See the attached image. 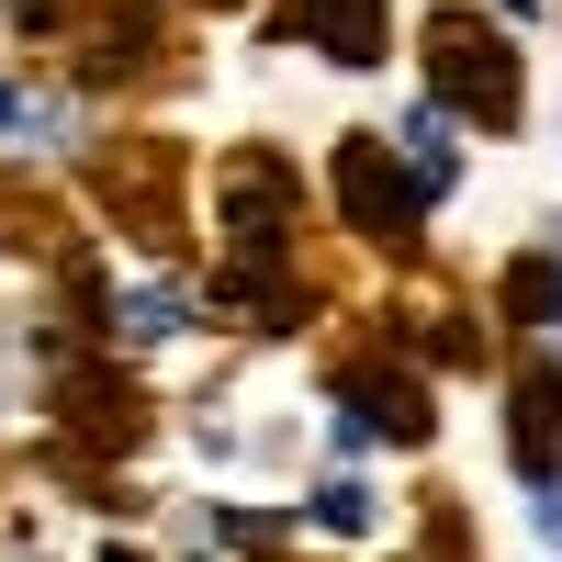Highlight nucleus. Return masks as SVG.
Here are the masks:
<instances>
[{
	"label": "nucleus",
	"mask_w": 562,
	"mask_h": 562,
	"mask_svg": "<svg viewBox=\"0 0 562 562\" xmlns=\"http://www.w3.org/2000/svg\"><path fill=\"white\" fill-rule=\"evenodd\" d=\"M551 405H562V383H551V371H529V394H518V461H529L540 484H551Z\"/></svg>",
	"instance_id": "7ed1b4c3"
},
{
	"label": "nucleus",
	"mask_w": 562,
	"mask_h": 562,
	"mask_svg": "<svg viewBox=\"0 0 562 562\" xmlns=\"http://www.w3.org/2000/svg\"><path fill=\"white\" fill-rule=\"evenodd\" d=\"M0 135H23V102H12V90H0Z\"/></svg>",
	"instance_id": "0eeeda50"
},
{
	"label": "nucleus",
	"mask_w": 562,
	"mask_h": 562,
	"mask_svg": "<svg viewBox=\"0 0 562 562\" xmlns=\"http://www.w3.org/2000/svg\"><path fill=\"white\" fill-rule=\"evenodd\" d=\"M506 293H518V315H529V326H562V281H551V270H518Z\"/></svg>",
	"instance_id": "39448f33"
},
{
	"label": "nucleus",
	"mask_w": 562,
	"mask_h": 562,
	"mask_svg": "<svg viewBox=\"0 0 562 562\" xmlns=\"http://www.w3.org/2000/svg\"><path fill=\"white\" fill-rule=\"evenodd\" d=\"M360 428H383V439H428V405H416V383H360Z\"/></svg>",
	"instance_id": "20e7f679"
},
{
	"label": "nucleus",
	"mask_w": 562,
	"mask_h": 562,
	"mask_svg": "<svg viewBox=\"0 0 562 562\" xmlns=\"http://www.w3.org/2000/svg\"><path fill=\"white\" fill-rule=\"evenodd\" d=\"M304 34L338 68H371V57H383V0H304Z\"/></svg>",
	"instance_id": "f03ea898"
},
{
	"label": "nucleus",
	"mask_w": 562,
	"mask_h": 562,
	"mask_svg": "<svg viewBox=\"0 0 562 562\" xmlns=\"http://www.w3.org/2000/svg\"><path fill=\"white\" fill-rule=\"evenodd\" d=\"M338 192H349V214L371 225V237H405V225H416V203H428V180L383 169V135H349V158H338Z\"/></svg>",
	"instance_id": "f257e3e1"
},
{
	"label": "nucleus",
	"mask_w": 562,
	"mask_h": 562,
	"mask_svg": "<svg viewBox=\"0 0 562 562\" xmlns=\"http://www.w3.org/2000/svg\"><path fill=\"white\" fill-rule=\"evenodd\" d=\"M315 518H326V529H371V506H360V484H326Z\"/></svg>",
	"instance_id": "423d86ee"
}]
</instances>
